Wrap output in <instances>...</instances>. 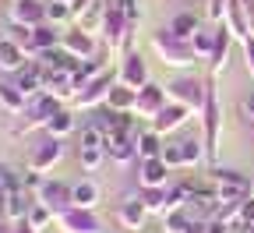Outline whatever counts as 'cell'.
<instances>
[{
	"label": "cell",
	"mask_w": 254,
	"mask_h": 233,
	"mask_svg": "<svg viewBox=\"0 0 254 233\" xmlns=\"http://www.w3.org/2000/svg\"><path fill=\"white\" fill-rule=\"evenodd\" d=\"M152 46H155V53H159V57H163L166 68H177V71L194 68V64L201 60L194 50H190V43H187V39H177L170 28H159L155 36H152Z\"/></svg>",
	"instance_id": "cell-1"
},
{
	"label": "cell",
	"mask_w": 254,
	"mask_h": 233,
	"mask_svg": "<svg viewBox=\"0 0 254 233\" xmlns=\"http://www.w3.org/2000/svg\"><path fill=\"white\" fill-rule=\"evenodd\" d=\"M166 95H170V103H180L187 106L190 113H201L205 110V99H208V85L194 75H180L166 85Z\"/></svg>",
	"instance_id": "cell-2"
},
{
	"label": "cell",
	"mask_w": 254,
	"mask_h": 233,
	"mask_svg": "<svg viewBox=\"0 0 254 233\" xmlns=\"http://www.w3.org/2000/svg\"><path fill=\"white\" fill-rule=\"evenodd\" d=\"M198 117H201V142H205L208 162H215V152H219V127H222V110H219V99H215V88H208V99H205V110H201Z\"/></svg>",
	"instance_id": "cell-3"
},
{
	"label": "cell",
	"mask_w": 254,
	"mask_h": 233,
	"mask_svg": "<svg viewBox=\"0 0 254 233\" xmlns=\"http://www.w3.org/2000/svg\"><path fill=\"white\" fill-rule=\"evenodd\" d=\"M117 81H120L117 71L106 68L99 78H92V81L74 95V106H78V110H99V106H106V95H110V88H113Z\"/></svg>",
	"instance_id": "cell-4"
},
{
	"label": "cell",
	"mask_w": 254,
	"mask_h": 233,
	"mask_svg": "<svg viewBox=\"0 0 254 233\" xmlns=\"http://www.w3.org/2000/svg\"><path fill=\"white\" fill-rule=\"evenodd\" d=\"M117 78H120V85H127V88H145L152 78H148V68H145V57L138 53V50H127L124 53V60L117 64Z\"/></svg>",
	"instance_id": "cell-5"
},
{
	"label": "cell",
	"mask_w": 254,
	"mask_h": 233,
	"mask_svg": "<svg viewBox=\"0 0 254 233\" xmlns=\"http://www.w3.org/2000/svg\"><path fill=\"white\" fill-rule=\"evenodd\" d=\"M57 226H60V233H103L95 209H67L57 216Z\"/></svg>",
	"instance_id": "cell-6"
},
{
	"label": "cell",
	"mask_w": 254,
	"mask_h": 233,
	"mask_svg": "<svg viewBox=\"0 0 254 233\" xmlns=\"http://www.w3.org/2000/svg\"><path fill=\"white\" fill-rule=\"evenodd\" d=\"M60 159H64V138H50V135H46V142H39L36 149H32V155H28V170L46 173V170H53Z\"/></svg>",
	"instance_id": "cell-7"
},
{
	"label": "cell",
	"mask_w": 254,
	"mask_h": 233,
	"mask_svg": "<svg viewBox=\"0 0 254 233\" xmlns=\"http://www.w3.org/2000/svg\"><path fill=\"white\" fill-rule=\"evenodd\" d=\"M170 103V95H166V85H155V81H148L145 88H138V103H134V117H145V120H152L159 110H163Z\"/></svg>",
	"instance_id": "cell-8"
},
{
	"label": "cell",
	"mask_w": 254,
	"mask_h": 233,
	"mask_svg": "<svg viewBox=\"0 0 254 233\" xmlns=\"http://www.w3.org/2000/svg\"><path fill=\"white\" fill-rule=\"evenodd\" d=\"M11 25H25V28H39L46 25V4H39V0H14L11 11H7Z\"/></svg>",
	"instance_id": "cell-9"
},
{
	"label": "cell",
	"mask_w": 254,
	"mask_h": 233,
	"mask_svg": "<svg viewBox=\"0 0 254 233\" xmlns=\"http://www.w3.org/2000/svg\"><path fill=\"white\" fill-rule=\"evenodd\" d=\"M36 198H39L43 205H50V209H53V216L74 209V202H71V184H64V180H50V177H46V184L39 187V194H36Z\"/></svg>",
	"instance_id": "cell-10"
},
{
	"label": "cell",
	"mask_w": 254,
	"mask_h": 233,
	"mask_svg": "<svg viewBox=\"0 0 254 233\" xmlns=\"http://www.w3.org/2000/svg\"><path fill=\"white\" fill-rule=\"evenodd\" d=\"M190 120V110L187 106H180V103H166L163 110H159L148 124H152V131H159V135H173L177 127H184Z\"/></svg>",
	"instance_id": "cell-11"
},
{
	"label": "cell",
	"mask_w": 254,
	"mask_h": 233,
	"mask_svg": "<svg viewBox=\"0 0 254 233\" xmlns=\"http://www.w3.org/2000/svg\"><path fill=\"white\" fill-rule=\"evenodd\" d=\"M14 85H18V88H21L28 99H36V95L46 88V68H43L39 60H28L25 68L14 75Z\"/></svg>",
	"instance_id": "cell-12"
},
{
	"label": "cell",
	"mask_w": 254,
	"mask_h": 233,
	"mask_svg": "<svg viewBox=\"0 0 254 233\" xmlns=\"http://www.w3.org/2000/svg\"><path fill=\"white\" fill-rule=\"evenodd\" d=\"M60 46L67 50L71 57H78V60H88V57H95V36L88 28H71V32H64V39H60Z\"/></svg>",
	"instance_id": "cell-13"
},
{
	"label": "cell",
	"mask_w": 254,
	"mask_h": 233,
	"mask_svg": "<svg viewBox=\"0 0 254 233\" xmlns=\"http://www.w3.org/2000/svg\"><path fill=\"white\" fill-rule=\"evenodd\" d=\"M28 191H0V219L4 223H21L28 216Z\"/></svg>",
	"instance_id": "cell-14"
},
{
	"label": "cell",
	"mask_w": 254,
	"mask_h": 233,
	"mask_svg": "<svg viewBox=\"0 0 254 233\" xmlns=\"http://www.w3.org/2000/svg\"><path fill=\"white\" fill-rule=\"evenodd\" d=\"M106 155L117 166H131L138 159V142L134 135H106Z\"/></svg>",
	"instance_id": "cell-15"
},
{
	"label": "cell",
	"mask_w": 254,
	"mask_h": 233,
	"mask_svg": "<svg viewBox=\"0 0 254 233\" xmlns=\"http://www.w3.org/2000/svg\"><path fill=\"white\" fill-rule=\"evenodd\" d=\"M219 25H226V28H230V36L244 43V39L251 36V18H247L244 0H230V7H226V14H222V21H219Z\"/></svg>",
	"instance_id": "cell-16"
},
{
	"label": "cell",
	"mask_w": 254,
	"mask_h": 233,
	"mask_svg": "<svg viewBox=\"0 0 254 233\" xmlns=\"http://www.w3.org/2000/svg\"><path fill=\"white\" fill-rule=\"evenodd\" d=\"M138 184L141 187H166L170 184V166L163 159H138Z\"/></svg>",
	"instance_id": "cell-17"
},
{
	"label": "cell",
	"mask_w": 254,
	"mask_h": 233,
	"mask_svg": "<svg viewBox=\"0 0 254 233\" xmlns=\"http://www.w3.org/2000/svg\"><path fill=\"white\" fill-rule=\"evenodd\" d=\"M28 64V53L11 39V36H0V71H7V75H18L21 68Z\"/></svg>",
	"instance_id": "cell-18"
},
{
	"label": "cell",
	"mask_w": 254,
	"mask_h": 233,
	"mask_svg": "<svg viewBox=\"0 0 254 233\" xmlns=\"http://www.w3.org/2000/svg\"><path fill=\"white\" fill-rule=\"evenodd\" d=\"M145 216H148V209L141 205V198H127V202H120V209H117L120 226L124 230H134V233L145 226Z\"/></svg>",
	"instance_id": "cell-19"
},
{
	"label": "cell",
	"mask_w": 254,
	"mask_h": 233,
	"mask_svg": "<svg viewBox=\"0 0 254 233\" xmlns=\"http://www.w3.org/2000/svg\"><path fill=\"white\" fill-rule=\"evenodd\" d=\"M230 28L226 25H215V50L208 57V68H212V78H219L222 71H226V53H230Z\"/></svg>",
	"instance_id": "cell-20"
},
{
	"label": "cell",
	"mask_w": 254,
	"mask_h": 233,
	"mask_svg": "<svg viewBox=\"0 0 254 233\" xmlns=\"http://www.w3.org/2000/svg\"><path fill=\"white\" fill-rule=\"evenodd\" d=\"M134 142H138V159H159L163 149H166V135H159V131H152V127L138 131Z\"/></svg>",
	"instance_id": "cell-21"
},
{
	"label": "cell",
	"mask_w": 254,
	"mask_h": 233,
	"mask_svg": "<svg viewBox=\"0 0 254 233\" xmlns=\"http://www.w3.org/2000/svg\"><path fill=\"white\" fill-rule=\"evenodd\" d=\"M60 32L46 21V25H39V28H32V60H36L39 53H46V50H57L60 46Z\"/></svg>",
	"instance_id": "cell-22"
},
{
	"label": "cell",
	"mask_w": 254,
	"mask_h": 233,
	"mask_svg": "<svg viewBox=\"0 0 254 233\" xmlns=\"http://www.w3.org/2000/svg\"><path fill=\"white\" fill-rule=\"evenodd\" d=\"M134 103H138V88H127V85H113L110 95H106V106L117 110V113H134Z\"/></svg>",
	"instance_id": "cell-23"
},
{
	"label": "cell",
	"mask_w": 254,
	"mask_h": 233,
	"mask_svg": "<svg viewBox=\"0 0 254 233\" xmlns=\"http://www.w3.org/2000/svg\"><path fill=\"white\" fill-rule=\"evenodd\" d=\"M0 106H4L7 113H25L28 110V95L14 81H0Z\"/></svg>",
	"instance_id": "cell-24"
},
{
	"label": "cell",
	"mask_w": 254,
	"mask_h": 233,
	"mask_svg": "<svg viewBox=\"0 0 254 233\" xmlns=\"http://www.w3.org/2000/svg\"><path fill=\"white\" fill-rule=\"evenodd\" d=\"M71 202H74V209H95V205H99V184H95V180L71 184Z\"/></svg>",
	"instance_id": "cell-25"
},
{
	"label": "cell",
	"mask_w": 254,
	"mask_h": 233,
	"mask_svg": "<svg viewBox=\"0 0 254 233\" xmlns=\"http://www.w3.org/2000/svg\"><path fill=\"white\" fill-rule=\"evenodd\" d=\"M74 131H78V120H74V113H71V110L53 113V117H50V124H46V135H50V138H67V135H74Z\"/></svg>",
	"instance_id": "cell-26"
},
{
	"label": "cell",
	"mask_w": 254,
	"mask_h": 233,
	"mask_svg": "<svg viewBox=\"0 0 254 233\" xmlns=\"http://www.w3.org/2000/svg\"><path fill=\"white\" fill-rule=\"evenodd\" d=\"M166 187H141L138 191V198H141V205L148 209V216H166Z\"/></svg>",
	"instance_id": "cell-27"
},
{
	"label": "cell",
	"mask_w": 254,
	"mask_h": 233,
	"mask_svg": "<svg viewBox=\"0 0 254 233\" xmlns=\"http://www.w3.org/2000/svg\"><path fill=\"white\" fill-rule=\"evenodd\" d=\"M166 28L173 32L177 39H187V43H190V36H194V32L201 28V21H198V14H190V11H180V14H177V18L166 25Z\"/></svg>",
	"instance_id": "cell-28"
},
{
	"label": "cell",
	"mask_w": 254,
	"mask_h": 233,
	"mask_svg": "<svg viewBox=\"0 0 254 233\" xmlns=\"http://www.w3.org/2000/svg\"><path fill=\"white\" fill-rule=\"evenodd\" d=\"M103 71H106V64H103V60H99V57H88V60H85V64H81V68H78V71H74V75H71V78H74V88H78V92H81V88H85V85H88V81H92V78H99V75H103Z\"/></svg>",
	"instance_id": "cell-29"
},
{
	"label": "cell",
	"mask_w": 254,
	"mask_h": 233,
	"mask_svg": "<svg viewBox=\"0 0 254 233\" xmlns=\"http://www.w3.org/2000/svg\"><path fill=\"white\" fill-rule=\"evenodd\" d=\"M25 223H28L32 230H46L50 223H57V216H53V209H50V205H43L39 198H36V202L28 205V216H25Z\"/></svg>",
	"instance_id": "cell-30"
},
{
	"label": "cell",
	"mask_w": 254,
	"mask_h": 233,
	"mask_svg": "<svg viewBox=\"0 0 254 233\" xmlns=\"http://www.w3.org/2000/svg\"><path fill=\"white\" fill-rule=\"evenodd\" d=\"M212 180L219 187H237V191H251V180L240 173V170H222V166H215L212 170Z\"/></svg>",
	"instance_id": "cell-31"
},
{
	"label": "cell",
	"mask_w": 254,
	"mask_h": 233,
	"mask_svg": "<svg viewBox=\"0 0 254 233\" xmlns=\"http://www.w3.org/2000/svg\"><path fill=\"white\" fill-rule=\"evenodd\" d=\"M180 152H184V166H198L201 159H208L201 138H180Z\"/></svg>",
	"instance_id": "cell-32"
},
{
	"label": "cell",
	"mask_w": 254,
	"mask_h": 233,
	"mask_svg": "<svg viewBox=\"0 0 254 233\" xmlns=\"http://www.w3.org/2000/svg\"><path fill=\"white\" fill-rule=\"evenodd\" d=\"M190 50H194L198 57H212V50H215V28H198L194 36H190Z\"/></svg>",
	"instance_id": "cell-33"
},
{
	"label": "cell",
	"mask_w": 254,
	"mask_h": 233,
	"mask_svg": "<svg viewBox=\"0 0 254 233\" xmlns=\"http://www.w3.org/2000/svg\"><path fill=\"white\" fill-rule=\"evenodd\" d=\"M0 191H25V170L0 162Z\"/></svg>",
	"instance_id": "cell-34"
},
{
	"label": "cell",
	"mask_w": 254,
	"mask_h": 233,
	"mask_svg": "<svg viewBox=\"0 0 254 233\" xmlns=\"http://www.w3.org/2000/svg\"><path fill=\"white\" fill-rule=\"evenodd\" d=\"M106 159H110L106 149H78V162H81V170H85V173H95Z\"/></svg>",
	"instance_id": "cell-35"
},
{
	"label": "cell",
	"mask_w": 254,
	"mask_h": 233,
	"mask_svg": "<svg viewBox=\"0 0 254 233\" xmlns=\"http://www.w3.org/2000/svg\"><path fill=\"white\" fill-rule=\"evenodd\" d=\"M46 18H50V25L71 21V18H74V7H71V4H64V0H50V4H46Z\"/></svg>",
	"instance_id": "cell-36"
},
{
	"label": "cell",
	"mask_w": 254,
	"mask_h": 233,
	"mask_svg": "<svg viewBox=\"0 0 254 233\" xmlns=\"http://www.w3.org/2000/svg\"><path fill=\"white\" fill-rule=\"evenodd\" d=\"M163 223H166V233H184L190 223H194V216H190L187 209H177V212L163 216Z\"/></svg>",
	"instance_id": "cell-37"
},
{
	"label": "cell",
	"mask_w": 254,
	"mask_h": 233,
	"mask_svg": "<svg viewBox=\"0 0 254 233\" xmlns=\"http://www.w3.org/2000/svg\"><path fill=\"white\" fill-rule=\"evenodd\" d=\"M163 159L170 170H184V152H180V142H166V149H163Z\"/></svg>",
	"instance_id": "cell-38"
},
{
	"label": "cell",
	"mask_w": 254,
	"mask_h": 233,
	"mask_svg": "<svg viewBox=\"0 0 254 233\" xmlns=\"http://www.w3.org/2000/svg\"><path fill=\"white\" fill-rule=\"evenodd\" d=\"M120 7H124L127 21H131V28H138V21H141V7H138V0H120Z\"/></svg>",
	"instance_id": "cell-39"
},
{
	"label": "cell",
	"mask_w": 254,
	"mask_h": 233,
	"mask_svg": "<svg viewBox=\"0 0 254 233\" xmlns=\"http://www.w3.org/2000/svg\"><path fill=\"white\" fill-rule=\"evenodd\" d=\"M226 7H230V0H208V21H222V14H226Z\"/></svg>",
	"instance_id": "cell-40"
},
{
	"label": "cell",
	"mask_w": 254,
	"mask_h": 233,
	"mask_svg": "<svg viewBox=\"0 0 254 233\" xmlns=\"http://www.w3.org/2000/svg\"><path fill=\"white\" fill-rule=\"evenodd\" d=\"M46 184V177L43 173H36V170H25V191H36L39 194V187Z\"/></svg>",
	"instance_id": "cell-41"
},
{
	"label": "cell",
	"mask_w": 254,
	"mask_h": 233,
	"mask_svg": "<svg viewBox=\"0 0 254 233\" xmlns=\"http://www.w3.org/2000/svg\"><path fill=\"white\" fill-rule=\"evenodd\" d=\"M244 64H247V71H251V78H254V36L244 39Z\"/></svg>",
	"instance_id": "cell-42"
},
{
	"label": "cell",
	"mask_w": 254,
	"mask_h": 233,
	"mask_svg": "<svg viewBox=\"0 0 254 233\" xmlns=\"http://www.w3.org/2000/svg\"><path fill=\"white\" fill-rule=\"evenodd\" d=\"M205 233H233V230H230V223H222V219L212 216V219L205 223Z\"/></svg>",
	"instance_id": "cell-43"
},
{
	"label": "cell",
	"mask_w": 254,
	"mask_h": 233,
	"mask_svg": "<svg viewBox=\"0 0 254 233\" xmlns=\"http://www.w3.org/2000/svg\"><path fill=\"white\" fill-rule=\"evenodd\" d=\"M240 110H244V117H247V120L254 124V92H251V95H244V103H240Z\"/></svg>",
	"instance_id": "cell-44"
},
{
	"label": "cell",
	"mask_w": 254,
	"mask_h": 233,
	"mask_svg": "<svg viewBox=\"0 0 254 233\" xmlns=\"http://www.w3.org/2000/svg\"><path fill=\"white\" fill-rule=\"evenodd\" d=\"M184 233H205V223H201V219H194V223H190Z\"/></svg>",
	"instance_id": "cell-45"
},
{
	"label": "cell",
	"mask_w": 254,
	"mask_h": 233,
	"mask_svg": "<svg viewBox=\"0 0 254 233\" xmlns=\"http://www.w3.org/2000/svg\"><path fill=\"white\" fill-rule=\"evenodd\" d=\"M14 233H39V230H32V226L21 219V223H14Z\"/></svg>",
	"instance_id": "cell-46"
},
{
	"label": "cell",
	"mask_w": 254,
	"mask_h": 233,
	"mask_svg": "<svg viewBox=\"0 0 254 233\" xmlns=\"http://www.w3.org/2000/svg\"><path fill=\"white\" fill-rule=\"evenodd\" d=\"M0 233H14V223H4V219H0Z\"/></svg>",
	"instance_id": "cell-47"
},
{
	"label": "cell",
	"mask_w": 254,
	"mask_h": 233,
	"mask_svg": "<svg viewBox=\"0 0 254 233\" xmlns=\"http://www.w3.org/2000/svg\"><path fill=\"white\" fill-rule=\"evenodd\" d=\"M244 233H254V226H247V230H244Z\"/></svg>",
	"instance_id": "cell-48"
},
{
	"label": "cell",
	"mask_w": 254,
	"mask_h": 233,
	"mask_svg": "<svg viewBox=\"0 0 254 233\" xmlns=\"http://www.w3.org/2000/svg\"><path fill=\"white\" fill-rule=\"evenodd\" d=\"M64 4H74V0H64Z\"/></svg>",
	"instance_id": "cell-49"
},
{
	"label": "cell",
	"mask_w": 254,
	"mask_h": 233,
	"mask_svg": "<svg viewBox=\"0 0 254 233\" xmlns=\"http://www.w3.org/2000/svg\"><path fill=\"white\" fill-rule=\"evenodd\" d=\"M251 198H254V194H251Z\"/></svg>",
	"instance_id": "cell-50"
}]
</instances>
